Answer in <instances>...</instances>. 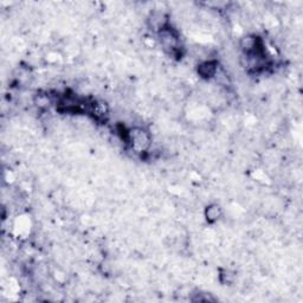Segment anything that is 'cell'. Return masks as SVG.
<instances>
[{"mask_svg": "<svg viewBox=\"0 0 303 303\" xmlns=\"http://www.w3.org/2000/svg\"><path fill=\"white\" fill-rule=\"evenodd\" d=\"M131 145L136 151L145 152L151 145V136L149 134L141 128H134L130 133Z\"/></svg>", "mask_w": 303, "mask_h": 303, "instance_id": "1", "label": "cell"}, {"mask_svg": "<svg viewBox=\"0 0 303 303\" xmlns=\"http://www.w3.org/2000/svg\"><path fill=\"white\" fill-rule=\"evenodd\" d=\"M159 34V40H160V43L163 45V47L165 50L169 51H174L176 49L179 44L178 36L175 35V32L173 30H171L169 28H165L161 30Z\"/></svg>", "mask_w": 303, "mask_h": 303, "instance_id": "2", "label": "cell"}, {"mask_svg": "<svg viewBox=\"0 0 303 303\" xmlns=\"http://www.w3.org/2000/svg\"><path fill=\"white\" fill-rule=\"evenodd\" d=\"M148 25L152 30L160 32L161 30L167 28V17L164 12L155 11L151 13L148 19Z\"/></svg>", "mask_w": 303, "mask_h": 303, "instance_id": "3", "label": "cell"}, {"mask_svg": "<svg viewBox=\"0 0 303 303\" xmlns=\"http://www.w3.org/2000/svg\"><path fill=\"white\" fill-rule=\"evenodd\" d=\"M217 73H218L217 63L214 61L204 62L199 65V68H198V74L200 75V77L206 80L211 79V77H215Z\"/></svg>", "mask_w": 303, "mask_h": 303, "instance_id": "4", "label": "cell"}, {"mask_svg": "<svg viewBox=\"0 0 303 303\" xmlns=\"http://www.w3.org/2000/svg\"><path fill=\"white\" fill-rule=\"evenodd\" d=\"M221 216V209L220 206L217 205V204H211V205L208 206L205 211V217L208 219L209 223H215L217 221Z\"/></svg>", "mask_w": 303, "mask_h": 303, "instance_id": "5", "label": "cell"}]
</instances>
